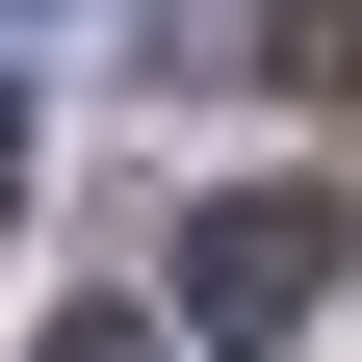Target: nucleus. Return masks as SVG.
I'll use <instances>...</instances> for the list:
<instances>
[{
  "instance_id": "nucleus-1",
  "label": "nucleus",
  "mask_w": 362,
  "mask_h": 362,
  "mask_svg": "<svg viewBox=\"0 0 362 362\" xmlns=\"http://www.w3.org/2000/svg\"><path fill=\"white\" fill-rule=\"evenodd\" d=\"M181 310L233 362H285L310 310H337V207H310V181H207V207H181Z\"/></svg>"
},
{
  "instance_id": "nucleus-2",
  "label": "nucleus",
  "mask_w": 362,
  "mask_h": 362,
  "mask_svg": "<svg viewBox=\"0 0 362 362\" xmlns=\"http://www.w3.org/2000/svg\"><path fill=\"white\" fill-rule=\"evenodd\" d=\"M52 362H156V337H129V310H52Z\"/></svg>"
},
{
  "instance_id": "nucleus-3",
  "label": "nucleus",
  "mask_w": 362,
  "mask_h": 362,
  "mask_svg": "<svg viewBox=\"0 0 362 362\" xmlns=\"http://www.w3.org/2000/svg\"><path fill=\"white\" fill-rule=\"evenodd\" d=\"M0 181H26V104H0Z\"/></svg>"
}]
</instances>
